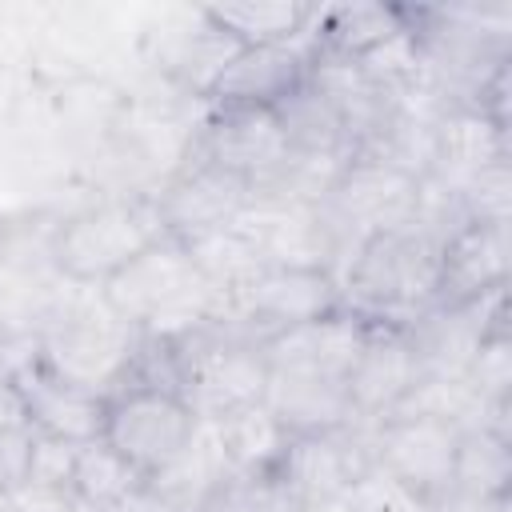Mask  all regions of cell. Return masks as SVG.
<instances>
[{
    "label": "cell",
    "instance_id": "1",
    "mask_svg": "<svg viewBox=\"0 0 512 512\" xmlns=\"http://www.w3.org/2000/svg\"><path fill=\"white\" fill-rule=\"evenodd\" d=\"M344 308L368 324H412L436 308L440 284V240L420 224L364 236L344 268L336 272Z\"/></svg>",
    "mask_w": 512,
    "mask_h": 512
},
{
    "label": "cell",
    "instance_id": "2",
    "mask_svg": "<svg viewBox=\"0 0 512 512\" xmlns=\"http://www.w3.org/2000/svg\"><path fill=\"white\" fill-rule=\"evenodd\" d=\"M100 296L120 320L148 336H180L200 320H216L224 308V296L172 236L100 284Z\"/></svg>",
    "mask_w": 512,
    "mask_h": 512
},
{
    "label": "cell",
    "instance_id": "3",
    "mask_svg": "<svg viewBox=\"0 0 512 512\" xmlns=\"http://www.w3.org/2000/svg\"><path fill=\"white\" fill-rule=\"evenodd\" d=\"M168 232L160 224V208L152 192L112 196L76 216H68L52 236V264L64 280L100 288L116 272H124L136 256L160 244Z\"/></svg>",
    "mask_w": 512,
    "mask_h": 512
},
{
    "label": "cell",
    "instance_id": "4",
    "mask_svg": "<svg viewBox=\"0 0 512 512\" xmlns=\"http://www.w3.org/2000/svg\"><path fill=\"white\" fill-rule=\"evenodd\" d=\"M176 348L184 372L180 396L196 420H220L244 404L264 400L268 360L244 328L228 320H200L176 336Z\"/></svg>",
    "mask_w": 512,
    "mask_h": 512
},
{
    "label": "cell",
    "instance_id": "5",
    "mask_svg": "<svg viewBox=\"0 0 512 512\" xmlns=\"http://www.w3.org/2000/svg\"><path fill=\"white\" fill-rule=\"evenodd\" d=\"M40 340H44V360L56 376L108 396L120 384L140 344V328L120 320L96 292V300L84 296L60 308V316L48 328H40Z\"/></svg>",
    "mask_w": 512,
    "mask_h": 512
},
{
    "label": "cell",
    "instance_id": "6",
    "mask_svg": "<svg viewBox=\"0 0 512 512\" xmlns=\"http://www.w3.org/2000/svg\"><path fill=\"white\" fill-rule=\"evenodd\" d=\"M416 204H420V180L412 172L392 168L384 160L352 156L344 164L340 180L332 184L328 200L320 204V212L340 244V256L348 260L364 236L412 224Z\"/></svg>",
    "mask_w": 512,
    "mask_h": 512
},
{
    "label": "cell",
    "instance_id": "7",
    "mask_svg": "<svg viewBox=\"0 0 512 512\" xmlns=\"http://www.w3.org/2000/svg\"><path fill=\"white\" fill-rule=\"evenodd\" d=\"M340 308H344V296L328 268H272L268 264L256 276H248L236 292L224 296V308L216 320H228L244 328L256 344H264L268 336L284 328L320 320Z\"/></svg>",
    "mask_w": 512,
    "mask_h": 512
},
{
    "label": "cell",
    "instance_id": "8",
    "mask_svg": "<svg viewBox=\"0 0 512 512\" xmlns=\"http://www.w3.org/2000/svg\"><path fill=\"white\" fill-rule=\"evenodd\" d=\"M192 408L176 392L160 388H116L104 396V432L100 440L120 452L144 480L168 468L196 432Z\"/></svg>",
    "mask_w": 512,
    "mask_h": 512
},
{
    "label": "cell",
    "instance_id": "9",
    "mask_svg": "<svg viewBox=\"0 0 512 512\" xmlns=\"http://www.w3.org/2000/svg\"><path fill=\"white\" fill-rule=\"evenodd\" d=\"M152 196L164 232L184 248L236 228L252 208V184L200 156H184L180 168L168 176V184Z\"/></svg>",
    "mask_w": 512,
    "mask_h": 512
},
{
    "label": "cell",
    "instance_id": "10",
    "mask_svg": "<svg viewBox=\"0 0 512 512\" xmlns=\"http://www.w3.org/2000/svg\"><path fill=\"white\" fill-rule=\"evenodd\" d=\"M368 432H372V424H356V428L324 432V436H292L288 452L272 476L280 484L284 500L304 512L344 500L352 480L372 464Z\"/></svg>",
    "mask_w": 512,
    "mask_h": 512
},
{
    "label": "cell",
    "instance_id": "11",
    "mask_svg": "<svg viewBox=\"0 0 512 512\" xmlns=\"http://www.w3.org/2000/svg\"><path fill=\"white\" fill-rule=\"evenodd\" d=\"M464 428L456 420H436V416H388L372 424L368 448L372 464H380L388 476L408 484L416 496L428 504L452 484L456 472V448H460Z\"/></svg>",
    "mask_w": 512,
    "mask_h": 512
},
{
    "label": "cell",
    "instance_id": "12",
    "mask_svg": "<svg viewBox=\"0 0 512 512\" xmlns=\"http://www.w3.org/2000/svg\"><path fill=\"white\" fill-rule=\"evenodd\" d=\"M496 328H508V288L488 292L468 304L428 308L424 316L404 324L420 380H464L476 348Z\"/></svg>",
    "mask_w": 512,
    "mask_h": 512
},
{
    "label": "cell",
    "instance_id": "13",
    "mask_svg": "<svg viewBox=\"0 0 512 512\" xmlns=\"http://www.w3.org/2000/svg\"><path fill=\"white\" fill-rule=\"evenodd\" d=\"M188 156L228 168L256 188L288 160V140H284V128L272 108L208 104V116L200 120V128L188 144Z\"/></svg>",
    "mask_w": 512,
    "mask_h": 512
},
{
    "label": "cell",
    "instance_id": "14",
    "mask_svg": "<svg viewBox=\"0 0 512 512\" xmlns=\"http://www.w3.org/2000/svg\"><path fill=\"white\" fill-rule=\"evenodd\" d=\"M420 368L400 324H368V336L344 376L352 412L360 424H380L416 388Z\"/></svg>",
    "mask_w": 512,
    "mask_h": 512
},
{
    "label": "cell",
    "instance_id": "15",
    "mask_svg": "<svg viewBox=\"0 0 512 512\" xmlns=\"http://www.w3.org/2000/svg\"><path fill=\"white\" fill-rule=\"evenodd\" d=\"M312 28L284 44H260L240 48V56L224 68L216 88L208 92V104H252V108H276L288 100L312 72Z\"/></svg>",
    "mask_w": 512,
    "mask_h": 512
},
{
    "label": "cell",
    "instance_id": "16",
    "mask_svg": "<svg viewBox=\"0 0 512 512\" xmlns=\"http://www.w3.org/2000/svg\"><path fill=\"white\" fill-rule=\"evenodd\" d=\"M508 260H512L508 224H480V220L460 224L440 244L436 308L468 304V300L508 288Z\"/></svg>",
    "mask_w": 512,
    "mask_h": 512
},
{
    "label": "cell",
    "instance_id": "17",
    "mask_svg": "<svg viewBox=\"0 0 512 512\" xmlns=\"http://www.w3.org/2000/svg\"><path fill=\"white\" fill-rule=\"evenodd\" d=\"M368 336V320L340 308V312H328L320 320H308V324H296V328H284L276 336H268L260 344L268 368H280V372H316V376H336L344 380L360 344Z\"/></svg>",
    "mask_w": 512,
    "mask_h": 512
},
{
    "label": "cell",
    "instance_id": "18",
    "mask_svg": "<svg viewBox=\"0 0 512 512\" xmlns=\"http://www.w3.org/2000/svg\"><path fill=\"white\" fill-rule=\"evenodd\" d=\"M12 392L24 408L28 428H36V432H48V436H60L72 444L100 440V432H104V396L56 376L48 368V360L36 372H28Z\"/></svg>",
    "mask_w": 512,
    "mask_h": 512
},
{
    "label": "cell",
    "instance_id": "19",
    "mask_svg": "<svg viewBox=\"0 0 512 512\" xmlns=\"http://www.w3.org/2000/svg\"><path fill=\"white\" fill-rule=\"evenodd\" d=\"M264 404L292 436H324V432H344L360 424L352 412L348 388L336 376L268 368Z\"/></svg>",
    "mask_w": 512,
    "mask_h": 512
},
{
    "label": "cell",
    "instance_id": "20",
    "mask_svg": "<svg viewBox=\"0 0 512 512\" xmlns=\"http://www.w3.org/2000/svg\"><path fill=\"white\" fill-rule=\"evenodd\" d=\"M508 160V124L476 108H440L432 132V172L436 180L460 188L476 172Z\"/></svg>",
    "mask_w": 512,
    "mask_h": 512
},
{
    "label": "cell",
    "instance_id": "21",
    "mask_svg": "<svg viewBox=\"0 0 512 512\" xmlns=\"http://www.w3.org/2000/svg\"><path fill=\"white\" fill-rule=\"evenodd\" d=\"M408 32V4H340L316 16L312 44L316 56L364 60L388 40Z\"/></svg>",
    "mask_w": 512,
    "mask_h": 512
},
{
    "label": "cell",
    "instance_id": "22",
    "mask_svg": "<svg viewBox=\"0 0 512 512\" xmlns=\"http://www.w3.org/2000/svg\"><path fill=\"white\" fill-rule=\"evenodd\" d=\"M216 428V440L224 448V460L232 472H244V476H276L284 452H288V440L292 432L272 416V408L264 400L256 404H244L220 420H208Z\"/></svg>",
    "mask_w": 512,
    "mask_h": 512
},
{
    "label": "cell",
    "instance_id": "23",
    "mask_svg": "<svg viewBox=\"0 0 512 512\" xmlns=\"http://www.w3.org/2000/svg\"><path fill=\"white\" fill-rule=\"evenodd\" d=\"M236 56H240V44L224 28H216L204 16V8H196L192 20H188V28H180L176 40H172V48L164 52V72L184 92L208 100V92L216 88V80L224 76V68Z\"/></svg>",
    "mask_w": 512,
    "mask_h": 512
},
{
    "label": "cell",
    "instance_id": "24",
    "mask_svg": "<svg viewBox=\"0 0 512 512\" xmlns=\"http://www.w3.org/2000/svg\"><path fill=\"white\" fill-rule=\"evenodd\" d=\"M272 112H276V120L284 128L288 152H304V156H348L352 160L344 116L328 100V92L320 84H312V76L288 100H280Z\"/></svg>",
    "mask_w": 512,
    "mask_h": 512
},
{
    "label": "cell",
    "instance_id": "25",
    "mask_svg": "<svg viewBox=\"0 0 512 512\" xmlns=\"http://www.w3.org/2000/svg\"><path fill=\"white\" fill-rule=\"evenodd\" d=\"M204 16L216 28H224L240 48H260L304 36L316 20V8L300 0H240V4H212L204 8Z\"/></svg>",
    "mask_w": 512,
    "mask_h": 512
},
{
    "label": "cell",
    "instance_id": "26",
    "mask_svg": "<svg viewBox=\"0 0 512 512\" xmlns=\"http://www.w3.org/2000/svg\"><path fill=\"white\" fill-rule=\"evenodd\" d=\"M224 472H232V468H228V460H224V448H220V440H216V428H212L208 420H200L196 432H192V440L184 444V452H180L168 468H160L156 476H148L144 484H148L172 512H192L196 500H200Z\"/></svg>",
    "mask_w": 512,
    "mask_h": 512
},
{
    "label": "cell",
    "instance_id": "27",
    "mask_svg": "<svg viewBox=\"0 0 512 512\" xmlns=\"http://www.w3.org/2000/svg\"><path fill=\"white\" fill-rule=\"evenodd\" d=\"M452 484L480 496H512V440L484 424L464 428Z\"/></svg>",
    "mask_w": 512,
    "mask_h": 512
},
{
    "label": "cell",
    "instance_id": "28",
    "mask_svg": "<svg viewBox=\"0 0 512 512\" xmlns=\"http://www.w3.org/2000/svg\"><path fill=\"white\" fill-rule=\"evenodd\" d=\"M136 484H144V476L120 456L112 452L104 440H88L76 448V468H72V500L84 512H104L112 508L120 496H128Z\"/></svg>",
    "mask_w": 512,
    "mask_h": 512
},
{
    "label": "cell",
    "instance_id": "29",
    "mask_svg": "<svg viewBox=\"0 0 512 512\" xmlns=\"http://www.w3.org/2000/svg\"><path fill=\"white\" fill-rule=\"evenodd\" d=\"M464 384L492 416H508V400H512V336H508V328H496L476 348V356L464 372Z\"/></svg>",
    "mask_w": 512,
    "mask_h": 512
},
{
    "label": "cell",
    "instance_id": "30",
    "mask_svg": "<svg viewBox=\"0 0 512 512\" xmlns=\"http://www.w3.org/2000/svg\"><path fill=\"white\" fill-rule=\"evenodd\" d=\"M292 508L280 492L276 480L268 476H244V472H224L192 512H280Z\"/></svg>",
    "mask_w": 512,
    "mask_h": 512
},
{
    "label": "cell",
    "instance_id": "31",
    "mask_svg": "<svg viewBox=\"0 0 512 512\" xmlns=\"http://www.w3.org/2000/svg\"><path fill=\"white\" fill-rule=\"evenodd\" d=\"M344 512H432V504L388 476L380 464H368L344 492Z\"/></svg>",
    "mask_w": 512,
    "mask_h": 512
},
{
    "label": "cell",
    "instance_id": "32",
    "mask_svg": "<svg viewBox=\"0 0 512 512\" xmlns=\"http://www.w3.org/2000/svg\"><path fill=\"white\" fill-rule=\"evenodd\" d=\"M456 192L464 200L468 220H480V224H508L512 220V176H508V160L476 172Z\"/></svg>",
    "mask_w": 512,
    "mask_h": 512
},
{
    "label": "cell",
    "instance_id": "33",
    "mask_svg": "<svg viewBox=\"0 0 512 512\" xmlns=\"http://www.w3.org/2000/svg\"><path fill=\"white\" fill-rule=\"evenodd\" d=\"M76 448H80V444L32 428V456H28V480H24V484H28V488H44V492H64V496H72Z\"/></svg>",
    "mask_w": 512,
    "mask_h": 512
},
{
    "label": "cell",
    "instance_id": "34",
    "mask_svg": "<svg viewBox=\"0 0 512 512\" xmlns=\"http://www.w3.org/2000/svg\"><path fill=\"white\" fill-rule=\"evenodd\" d=\"M28 456H32V428L28 424L0 428V488H8V492L24 488Z\"/></svg>",
    "mask_w": 512,
    "mask_h": 512
},
{
    "label": "cell",
    "instance_id": "35",
    "mask_svg": "<svg viewBox=\"0 0 512 512\" xmlns=\"http://www.w3.org/2000/svg\"><path fill=\"white\" fill-rule=\"evenodd\" d=\"M432 512H512V496H480V492L448 484L432 500Z\"/></svg>",
    "mask_w": 512,
    "mask_h": 512
},
{
    "label": "cell",
    "instance_id": "36",
    "mask_svg": "<svg viewBox=\"0 0 512 512\" xmlns=\"http://www.w3.org/2000/svg\"><path fill=\"white\" fill-rule=\"evenodd\" d=\"M12 512H76V500L64 492H44L24 484L12 492Z\"/></svg>",
    "mask_w": 512,
    "mask_h": 512
},
{
    "label": "cell",
    "instance_id": "37",
    "mask_svg": "<svg viewBox=\"0 0 512 512\" xmlns=\"http://www.w3.org/2000/svg\"><path fill=\"white\" fill-rule=\"evenodd\" d=\"M76 512H84V508L76 504ZM104 512H172V508H168L148 484H136L128 496H120V500H116L112 508H104Z\"/></svg>",
    "mask_w": 512,
    "mask_h": 512
},
{
    "label": "cell",
    "instance_id": "38",
    "mask_svg": "<svg viewBox=\"0 0 512 512\" xmlns=\"http://www.w3.org/2000/svg\"><path fill=\"white\" fill-rule=\"evenodd\" d=\"M8 424H28V420H24V408H20L16 392L8 384H0V428H8Z\"/></svg>",
    "mask_w": 512,
    "mask_h": 512
},
{
    "label": "cell",
    "instance_id": "39",
    "mask_svg": "<svg viewBox=\"0 0 512 512\" xmlns=\"http://www.w3.org/2000/svg\"><path fill=\"white\" fill-rule=\"evenodd\" d=\"M0 512H12V492L8 488H0Z\"/></svg>",
    "mask_w": 512,
    "mask_h": 512
},
{
    "label": "cell",
    "instance_id": "40",
    "mask_svg": "<svg viewBox=\"0 0 512 512\" xmlns=\"http://www.w3.org/2000/svg\"><path fill=\"white\" fill-rule=\"evenodd\" d=\"M280 512H304V508H280Z\"/></svg>",
    "mask_w": 512,
    "mask_h": 512
}]
</instances>
